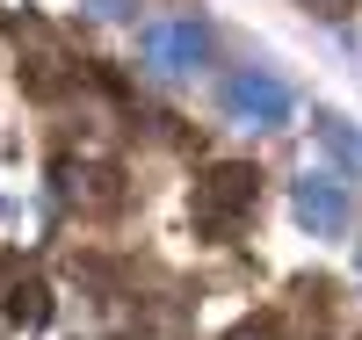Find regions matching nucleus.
<instances>
[{
    "label": "nucleus",
    "instance_id": "nucleus-1",
    "mask_svg": "<svg viewBox=\"0 0 362 340\" xmlns=\"http://www.w3.org/2000/svg\"><path fill=\"white\" fill-rule=\"evenodd\" d=\"M138 44H145V66H153V73L189 80V73H203V58H210V29L196 15H160V22L138 29Z\"/></svg>",
    "mask_w": 362,
    "mask_h": 340
},
{
    "label": "nucleus",
    "instance_id": "nucleus-2",
    "mask_svg": "<svg viewBox=\"0 0 362 340\" xmlns=\"http://www.w3.org/2000/svg\"><path fill=\"white\" fill-rule=\"evenodd\" d=\"M254 203H261V174L254 167H218L210 181H196V225L210 239H232Z\"/></svg>",
    "mask_w": 362,
    "mask_h": 340
},
{
    "label": "nucleus",
    "instance_id": "nucleus-3",
    "mask_svg": "<svg viewBox=\"0 0 362 340\" xmlns=\"http://www.w3.org/2000/svg\"><path fill=\"white\" fill-rule=\"evenodd\" d=\"M290 109H297V95H290L276 73H261V66H239V73L225 80V116H232V123H261V131H283V123H290Z\"/></svg>",
    "mask_w": 362,
    "mask_h": 340
},
{
    "label": "nucleus",
    "instance_id": "nucleus-4",
    "mask_svg": "<svg viewBox=\"0 0 362 340\" xmlns=\"http://www.w3.org/2000/svg\"><path fill=\"white\" fill-rule=\"evenodd\" d=\"M290 203H297V218H305L312 232H348V196H341L334 174H305Z\"/></svg>",
    "mask_w": 362,
    "mask_h": 340
},
{
    "label": "nucleus",
    "instance_id": "nucleus-5",
    "mask_svg": "<svg viewBox=\"0 0 362 340\" xmlns=\"http://www.w3.org/2000/svg\"><path fill=\"white\" fill-rule=\"evenodd\" d=\"M312 138H319L326 152H334V160H341L348 174H362V131H355L348 116H319V123H312Z\"/></svg>",
    "mask_w": 362,
    "mask_h": 340
},
{
    "label": "nucleus",
    "instance_id": "nucleus-6",
    "mask_svg": "<svg viewBox=\"0 0 362 340\" xmlns=\"http://www.w3.org/2000/svg\"><path fill=\"white\" fill-rule=\"evenodd\" d=\"M8 326H22V333H37V326H44V283L8 290Z\"/></svg>",
    "mask_w": 362,
    "mask_h": 340
},
{
    "label": "nucleus",
    "instance_id": "nucleus-7",
    "mask_svg": "<svg viewBox=\"0 0 362 340\" xmlns=\"http://www.w3.org/2000/svg\"><path fill=\"white\" fill-rule=\"evenodd\" d=\"M305 8H312V15H326V22H341V15L355 8V0H305Z\"/></svg>",
    "mask_w": 362,
    "mask_h": 340
},
{
    "label": "nucleus",
    "instance_id": "nucleus-8",
    "mask_svg": "<svg viewBox=\"0 0 362 340\" xmlns=\"http://www.w3.org/2000/svg\"><path fill=\"white\" fill-rule=\"evenodd\" d=\"M80 8H95V15H131V0H80Z\"/></svg>",
    "mask_w": 362,
    "mask_h": 340
}]
</instances>
